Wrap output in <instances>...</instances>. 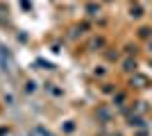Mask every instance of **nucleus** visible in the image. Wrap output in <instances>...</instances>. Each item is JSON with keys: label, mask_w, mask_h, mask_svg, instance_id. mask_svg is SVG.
Wrapping results in <instances>:
<instances>
[{"label": "nucleus", "mask_w": 152, "mask_h": 136, "mask_svg": "<svg viewBox=\"0 0 152 136\" xmlns=\"http://www.w3.org/2000/svg\"><path fill=\"white\" fill-rule=\"evenodd\" d=\"M129 16H132V18H141V16H143V14H141V7H132V9H129Z\"/></svg>", "instance_id": "f257e3e1"}, {"label": "nucleus", "mask_w": 152, "mask_h": 136, "mask_svg": "<svg viewBox=\"0 0 152 136\" xmlns=\"http://www.w3.org/2000/svg\"><path fill=\"white\" fill-rule=\"evenodd\" d=\"M86 9H89V12H91V16H95V12H100V7H95V5H89V7H86Z\"/></svg>", "instance_id": "7ed1b4c3"}, {"label": "nucleus", "mask_w": 152, "mask_h": 136, "mask_svg": "<svg viewBox=\"0 0 152 136\" xmlns=\"http://www.w3.org/2000/svg\"><path fill=\"white\" fill-rule=\"evenodd\" d=\"M150 50H152V41H150Z\"/></svg>", "instance_id": "20e7f679"}, {"label": "nucleus", "mask_w": 152, "mask_h": 136, "mask_svg": "<svg viewBox=\"0 0 152 136\" xmlns=\"http://www.w3.org/2000/svg\"><path fill=\"white\" fill-rule=\"evenodd\" d=\"M134 68H136V64H134V61H125V71H127V73H132Z\"/></svg>", "instance_id": "f03ea898"}]
</instances>
